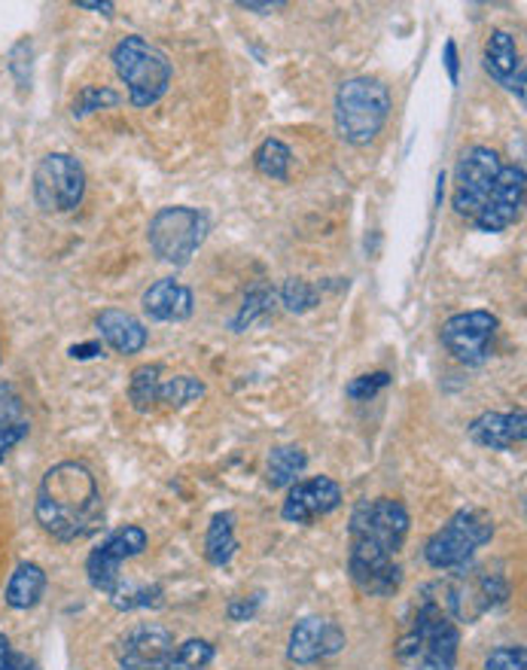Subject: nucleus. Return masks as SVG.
<instances>
[{"label":"nucleus","instance_id":"20","mask_svg":"<svg viewBox=\"0 0 527 670\" xmlns=\"http://www.w3.org/2000/svg\"><path fill=\"white\" fill-rule=\"evenodd\" d=\"M43 592H46V573H43V567L34 564V561H22V564L13 570L10 582H7L3 601H7L10 609L25 613V609H34V606L40 604Z\"/></svg>","mask_w":527,"mask_h":670},{"label":"nucleus","instance_id":"17","mask_svg":"<svg viewBox=\"0 0 527 670\" xmlns=\"http://www.w3.org/2000/svg\"><path fill=\"white\" fill-rule=\"evenodd\" d=\"M466 433H470L475 446L491 448V451H513L515 446H525L527 418L521 408H518V411H506V415H501V411H485V415H479V418L466 427Z\"/></svg>","mask_w":527,"mask_h":670},{"label":"nucleus","instance_id":"26","mask_svg":"<svg viewBox=\"0 0 527 670\" xmlns=\"http://www.w3.org/2000/svg\"><path fill=\"white\" fill-rule=\"evenodd\" d=\"M275 305H277L275 289L253 287L251 293L244 296V305L238 308V315L229 320V329H232V332H248L256 320H265V317L272 315Z\"/></svg>","mask_w":527,"mask_h":670},{"label":"nucleus","instance_id":"1","mask_svg":"<svg viewBox=\"0 0 527 670\" xmlns=\"http://www.w3.org/2000/svg\"><path fill=\"white\" fill-rule=\"evenodd\" d=\"M409 509L399 499H360L348 525V573L370 597H394L403 585L396 554L409 537Z\"/></svg>","mask_w":527,"mask_h":670},{"label":"nucleus","instance_id":"8","mask_svg":"<svg viewBox=\"0 0 527 670\" xmlns=\"http://www.w3.org/2000/svg\"><path fill=\"white\" fill-rule=\"evenodd\" d=\"M208 232H211L208 213L186 208V205H174V208L156 211L146 229V241L162 263L184 268L196 256V250L205 244Z\"/></svg>","mask_w":527,"mask_h":670},{"label":"nucleus","instance_id":"19","mask_svg":"<svg viewBox=\"0 0 527 670\" xmlns=\"http://www.w3.org/2000/svg\"><path fill=\"white\" fill-rule=\"evenodd\" d=\"M95 327L101 332L107 348H113L122 356L141 354L150 342V332H146L144 323L129 311H119V308H105L95 320Z\"/></svg>","mask_w":527,"mask_h":670},{"label":"nucleus","instance_id":"34","mask_svg":"<svg viewBox=\"0 0 527 670\" xmlns=\"http://www.w3.org/2000/svg\"><path fill=\"white\" fill-rule=\"evenodd\" d=\"M22 399L15 396L13 387H0V427H10V424H22Z\"/></svg>","mask_w":527,"mask_h":670},{"label":"nucleus","instance_id":"36","mask_svg":"<svg viewBox=\"0 0 527 670\" xmlns=\"http://www.w3.org/2000/svg\"><path fill=\"white\" fill-rule=\"evenodd\" d=\"M260 604H263L260 594L251 597V601H244V597H241V601H232V604H229V618H232V622H251V618L256 616Z\"/></svg>","mask_w":527,"mask_h":670},{"label":"nucleus","instance_id":"11","mask_svg":"<svg viewBox=\"0 0 527 670\" xmlns=\"http://www.w3.org/2000/svg\"><path fill=\"white\" fill-rule=\"evenodd\" d=\"M146 542H150V537H146L144 527L125 525L113 530L98 549H92V554L86 558V576L92 582L95 592L107 594V597L117 592L119 582H122V564L144 554Z\"/></svg>","mask_w":527,"mask_h":670},{"label":"nucleus","instance_id":"7","mask_svg":"<svg viewBox=\"0 0 527 670\" xmlns=\"http://www.w3.org/2000/svg\"><path fill=\"white\" fill-rule=\"evenodd\" d=\"M494 537V518L485 509H458L433 537L424 542V561L433 570H458Z\"/></svg>","mask_w":527,"mask_h":670},{"label":"nucleus","instance_id":"25","mask_svg":"<svg viewBox=\"0 0 527 670\" xmlns=\"http://www.w3.org/2000/svg\"><path fill=\"white\" fill-rule=\"evenodd\" d=\"M253 165H256V172L263 174V177L284 184V180L290 177L293 165L290 146L284 144V141H277V138H268V141H263L260 150L253 153Z\"/></svg>","mask_w":527,"mask_h":670},{"label":"nucleus","instance_id":"10","mask_svg":"<svg viewBox=\"0 0 527 670\" xmlns=\"http://www.w3.org/2000/svg\"><path fill=\"white\" fill-rule=\"evenodd\" d=\"M501 168L503 162L497 150L482 144L463 150V156L458 158V168H454V196H451V208L458 217H466V220L479 217Z\"/></svg>","mask_w":527,"mask_h":670},{"label":"nucleus","instance_id":"39","mask_svg":"<svg viewBox=\"0 0 527 670\" xmlns=\"http://www.w3.org/2000/svg\"><path fill=\"white\" fill-rule=\"evenodd\" d=\"M13 664H15L13 644H10L7 634H0V670H13Z\"/></svg>","mask_w":527,"mask_h":670},{"label":"nucleus","instance_id":"13","mask_svg":"<svg viewBox=\"0 0 527 670\" xmlns=\"http://www.w3.org/2000/svg\"><path fill=\"white\" fill-rule=\"evenodd\" d=\"M521 205H525V168L521 165H503L473 226L479 232H488V235L506 232L521 217Z\"/></svg>","mask_w":527,"mask_h":670},{"label":"nucleus","instance_id":"38","mask_svg":"<svg viewBox=\"0 0 527 670\" xmlns=\"http://www.w3.org/2000/svg\"><path fill=\"white\" fill-rule=\"evenodd\" d=\"M238 7H241V10H248V13L268 15V13H275V10H287V0H275V3H256V0H241Z\"/></svg>","mask_w":527,"mask_h":670},{"label":"nucleus","instance_id":"6","mask_svg":"<svg viewBox=\"0 0 527 670\" xmlns=\"http://www.w3.org/2000/svg\"><path fill=\"white\" fill-rule=\"evenodd\" d=\"M433 592L454 622L473 625L475 618H482L485 613L509 601V582L501 573H488L482 567L463 564L458 567L454 579L433 585Z\"/></svg>","mask_w":527,"mask_h":670},{"label":"nucleus","instance_id":"18","mask_svg":"<svg viewBox=\"0 0 527 670\" xmlns=\"http://www.w3.org/2000/svg\"><path fill=\"white\" fill-rule=\"evenodd\" d=\"M193 308H196L193 289L174 277H162L144 293V315L156 323H180L193 317Z\"/></svg>","mask_w":527,"mask_h":670},{"label":"nucleus","instance_id":"16","mask_svg":"<svg viewBox=\"0 0 527 670\" xmlns=\"http://www.w3.org/2000/svg\"><path fill=\"white\" fill-rule=\"evenodd\" d=\"M174 652V634L162 625H138L119 640L117 670H168Z\"/></svg>","mask_w":527,"mask_h":670},{"label":"nucleus","instance_id":"15","mask_svg":"<svg viewBox=\"0 0 527 670\" xmlns=\"http://www.w3.org/2000/svg\"><path fill=\"white\" fill-rule=\"evenodd\" d=\"M344 644H348V637H344V631L332 618L305 616L293 625L287 658H290L293 664H299V668H308V664H317L323 658L339 656Z\"/></svg>","mask_w":527,"mask_h":670},{"label":"nucleus","instance_id":"32","mask_svg":"<svg viewBox=\"0 0 527 670\" xmlns=\"http://www.w3.org/2000/svg\"><path fill=\"white\" fill-rule=\"evenodd\" d=\"M391 382H394L391 372H370V375H360V378L348 384L344 394L356 399V403H363V399H372L375 394H382L384 387H391Z\"/></svg>","mask_w":527,"mask_h":670},{"label":"nucleus","instance_id":"3","mask_svg":"<svg viewBox=\"0 0 527 670\" xmlns=\"http://www.w3.org/2000/svg\"><path fill=\"white\" fill-rule=\"evenodd\" d=\"M458 646H461V631L454 618L439 604V597H430L424 589L409 628L396 640V661L409 670H454Z\"/></svg>","mask_w":527,"mask_h":670},{"label":"nucleus","instance_id":"2","mask_svg":"<svg viewBox=\"0 0 527 670\" xmlns=\"http://www.w3.org/2000/svg\"><path fill=\"white\" fill-rule=\"evenodd\" d=\"M37 525L58 542H77L105 521V499L95 473L79 460H62L40 479Z\"/></svg>","mask_w":527,"mask_h":670},{"label":"nucleus","instance_id":"21","mask_svg":"<svg viewBox=\"0 0 527 670\" xmlns=\"http://www.w3.org/2000/svg\"><path fill=\"white\" fill-rule=\"evenodd\" d=\"M485 70L491 77L497 79L501 86H506L515 74L525 70V62H521V53H518V43L509 31H491L488 43H485Z\"/></svg>","mask_w":527,"mask_h":670},{"label":"nucleus","instance_id":"33","mask_svg":"<svg viewBox=\"0 0 527 670\" xmlns=\"http://www.w3.org/2000/svg\"><path fill=\"white\" fill-rule=\"evenodd\" d=\"M485 670H527L525 646H501L485 658Z\"/></svg>","mask_w":527,"mask_h":670},{"label":"nucleus","instance_id":"35","mask_svg":"<svg viewBox=\"0 0 527 670\" xmlns=\"http://www.w3.org/2000/svg\"><path fill=\"white\" fill-rule=\"evenodd\" d=\"M28 436V424H10V427H0V463H3V458H7V451L10 448H15L22 439Z\"/></svg>","mask_w":527,"mask_h":670},{"label":"nucleus","instance_id":"40","mask_svg":"<svg viewBox=\"0 0 527 670\" xmlns=\"http://www.w3.org/2000/svg\"><path fill=\"white\" fill-rule=\"evenodd\" d=\"M101 351H105V348H101V342L74 344V348H70V356H74V360H92V356H98Z\"/></svg>","mask_w":527,"mask_h":670},{"label":"nucleus","instance_id":"23","mask_svg":"<svg viewBox=\"0 0 527 670\" xmlns=\"http://www.w3.org/2000/svg\"><path fill=\"white\" fill-rule=\"evenodd\" d=\"M238 552L235 537V515L217 513L208 525V537H205V558L211 567H226Z\"/></svg>","mask_w":527,"mask_h":670},{"label":"nucleus","instance_id":"41","mask_svg":"<svg viewBox=\"0 0 527 670\" xmlns=\"http://www.w3.org/2000/svg\"><path fill=\"white\" fill-rule=\"evenodd\" d=\"M77 7L79 10H92V13L101 15H113V10H117V3H98V0H79Z\"/></svg>","mask_w":527,"mask_h":670},{"label":"nucleus","instance_id":"28","mask_svg":"<svg viewBox=\"0 0 527 670\" xmlns=\"http://www.w3.org/2000/svg\"><path fill=\"white\" fill-rule=\"evenodd\" d=\"M208 394V387L196 375H174V378H162L158 384V403L168 408H186Z\"/></svg>","mask_w":527,"mask_h":670},{"label":"nucleus","instance_id":"29","mask_svg":"<svg viewBox=\"0 0 527 670\" xmlns=\"http://www.w3.org/2000/svg\"><path fill=\"white\" fill-rule=\"evenodd\" d=\"M277 299H281V305L290 315H308V311H315L317 305H320V289L311 281H305V277H287L281 284V289H277Z\"/></svg>","mask_w":527,"mask_h":670},{"label":"nucleus","instance_id":"9","mask_svg":"<svg viewBox=\"0 0 527 670\" xmlns=\"http://www.w3.org/2000/svg\"><path fill=\"white\" fill-rule=\"evenodd\" d=\"M31 193L43 213L77 211L86 196V168L70 153H46L34 168Z\"/></svg>","mask_w":527,"mask_h":670},{"label":"nucleus","instance_id":"12","mask_svg":"<svg viewBox=\"0 0 527 670\" xmlns=\"http://www.w3.org/2000/svg\"><path fill=\"white\" fill-rule=\"evenodd\" d=\"M494 332H497V317L491 315V311H463V315L449 317L442 323L439 339H442L446 351L458 363H463V366H482L491 354Z\"/></svg>","mask_w":527,"mask_h":670},{"label":"nucleus","instance_id":"14","mask_svg":"<svg viewBox=\"0 0 527 670\" xmlns=\"http://www.w3.org/2000/svg\"><path fill=\"white\" fill-rule=\"evenodd\" d=\"M342 485L330 479V475H315V479H305L287 491V499L281 506V518L290 521V525H311L323 515L336 513L342 506Z\"/></svg>","mask_w":527,"mask_h":670},{"label":"nucleus","instance_id":"24","mask_svg":"<svg viewBox=\"0 0 527 670\" xmlns=\"http://www.w3.org/2000/svg\"><path fill=\"white\" fill-rule=\"evenodd\" d=\"M158 384H162V366L158 363H144L132 372L129 378V403L134 411H150L158 403Z\"/></svg>","mask_w":527,"mask_h":670},{"label":"nucleus","instance_id":"30","mask_svg":"<svg viewBox=\"0 0 527 670\" xmlns=\"http://www.w3.org/2000/svg\"><path fill=\"white\" fill-rule=\"evenodd\" d=\"M213 661V644L205 637H189L180 646H174L168 670H208Z\"/></svg>","mask_w":527,"mask_h":670},{"label":"nucleus","instance_id":"27","mask_svg":"<svg viewBox=\"0 0 527 670\" xmlns=\"http://www.w3.org/2000/svg\"><path fill=\"white\" fill-rule=\"evenodd\" d=\"M110 604L122 609V613H134V609H158L165 604V592L162 585H129V582H119V589L110 594Z\"/></svg>","mask_w":527,"mask_h":670},{"label":"nucleus","instance_id":"31","mask_svg":"<svg viewBox=\"0 0 527 670\" xmlns=\"http://www.w3.org/2000/svg\"><path fill=\"white\" fill-rule=\"evenodd\" d=\"M119 101H122L119 92L107 89V86H83V89L77 92V98H74V105H70V117L86 119L89 113H95V110H101V107H113V105H119Z\"/></svg>","mask_w":527,"mask_h":670},{"label":"nucleus","instance_id":"22","mask_svg":"<svg viewBox=\"0 0 527 670\" xmlns=\"http://www.w3.org/2000/svg\"><path fill=\"white\" fill-rule=\"evenodd\" d=\"M308 466V454H305L299 446H277L268 451V460H265V482L272 491H281V487H293L299 482V475L305 473Z\"/></svg>","mask_w":527,"mask_h":670},{"label":"nucleus","instance_id":"5","mask_svg":"<svg viewBox=\"0 0 527 670\" xmlns=\"http://www.w3.org/2000/svg\"><path fill=\"white\" fill-rule=\"evenodd\" d=\"M110 62H113L117 77L129 89V101L138 110L162 101L165 92H168V86H172L174 67L168 62V55L162 53L158 46H153V43H146L144 37H138V34L119 40L117 46H113V53H110Z\"/></svg>","mask_w":527,"mask_h":670},{"label":"nucleus","instance_id":"4","mask_svg":"<svg viewBox=\"0 0 527 670\" xmlns=\"http://www.w3.org/2000/svg\"><path fill=\"white\" fill-rule=\"evenodd\" d=\"M391 110H394V98H391V89H387L384 79H344L339 92H336V105H332L336 132H339L344 144L370 146L382 134Z\"/></svg>","mask_w":527,"mask_h":670},{"label":"nucleus","instance_id":"37","mask_svg":"<svg viewBox=\"0 0 527 670\" xmlns=\"http://www.w3.org/2000/svg\"><path fill=\"white\" fill-rule=\"evenodd\" d=\"M446 70H449L451 86H458L461 83V62H458V43L454 40L446 43Z\"/></svg>","mask_w":527,"mask_h":670}]
</instances>
